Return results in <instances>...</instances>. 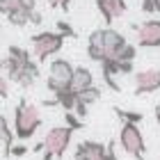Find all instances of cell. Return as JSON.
Wrapping results in <instances>:
<instances>
[{
  "instance_id": "obj_9",
  "label": "cell",
  "mask_w": 160,
  "mask_h": 160,
  "mask_svg": "<svg viewBox=\"0 0 160 160\" xmlns=\"http://www.w3.org/2000/svg\"><path fill=\"white\" fill-rule=\"evenodd\" d=\"M108 144L103 142H94V140H82L73 151L76 160H103Z\"/></svg>"
},
{
  "instance_id": "obj_17",
  "label": "cell",
  "mask_w": 160,
  "mask_h": 160,
  "mask_svg": "<svg viewBox=\"0 0 160 160\" xmlns=\"http://www.w3.org/2000/svg\"><path fill=\"white\" fill-rule=\"evenodd\" d=\"M114 114L121 119V123H137L140 126V121L144 119L142 112H130V110H121V108H114Z\"/></svg>"
},
{
  "instance_id": "obj_8",
  "label": "cell",
  "mask_w": 160,
  "mask_h": 160,
  "mask_svg": "<svg viewBox=\"0 0 160 160\" xmlns=\"http://www.w3.org/2000/svg\"><path fill=\"white\" fill-rule=\"evenodd\" d=\"M96 9L101 12L103 21L108 23V28H110L112 21H117L126 14L128 5H126V0H96Z\"/></svg>"
},
{
  "instance_id": "obj_26",
  "label": "cell",
  "mask_w": 160,
  "mask_h": 160,
  "mask_svg": "<svg viewBox=\"0 0 160 160\" xmlns=\"http://www.w3.org/2000/svg\"><path fill=\"white\" fill-rule=\"evenodd\" d=\"M133 73V62H119V76Z\"/></svg>"
},
{
  "instance_id": "obj_1",
  "label": "cell",
  "mask_w": 160,
  "mask_h": 160,
  "mask_svg": "<svg viewBox=\"0 0 160 160\" xmlns=\"http://www.w3.org/2000/svg\"><path fill=\"white\" fill-rule=\"evenodd\" d=\"M14 137L18 142H25L30 137L37 135V130L41 128V112L34 103H28L25 98L18 101V105L14 108Z\"/></svg>"
},
{
  "instance_id": "obj_12",
  "label": "cell",
  "mask_w": 160,
  "mask_h": 160,
  "mask_svg": "<svg viewBox=\"0 0 160 160\" xmlns=\"http://www.w3.org/2000/svg\"><path fill=\"white\" fill-rule=\"evenodd\" d=\"M89 87H94V73L87 67H76L73 69V78H71V87L69 89L73 94H80L85 89H89Z\"/></svg>"
},
{
  "instance_id": "obj_5",
  "label": "cell",
  "mask_w": 160,
  "mask_h": 160,
  "mask_svg": "<svg viewBox=\"0 0 160 160\" xmlns=\"http://www.w3.org/2000/svg\"><path fill=\"white\" fill-rule=\"evenodd\" d=\"M119 144H121V149L126 151L130 158L144 160V153H147V142H144V135H142V130H140L137 123H121Z\"/></svg>"
},
{
  "instance_id": "obj_7",
  "label": "cell",
  "mask_w": 160,
  "mask_h": 160,
  "mask_svg": "<svg viewBox=\"0 0 160 160\" xmlns=\"http://www.w3.org/2000/svg\"><path fill=\"white\" fill-rule=\"evenodd\" d=\"M135 96L153 94L160 89V69H142L135 73Z\"/></svg>"
},
{
  "instance_id": "obj_29",
  "label": "cell",
  "mask_w": 160,
  "mask_h": 160,
  "mask_svg": "<svg viewBox=\"0 0 160 160\" xmlns=\"http://www.w3.org/2000/svg\"><path fill=\"white\" fill-rule=\"evenodd\" d=\"M153 114H156V121H158V123H160V103H158V105H156V110H153Z\"/></svg>"
},
{
  "instance_id": "obj_30",
  "label": "cell",
  "mask_w": 160,
  "mask_h": 160,
  "mask_svg": "<svg viewBox=\"0 0 160 160\" xmlns=\"http://www.w3.org/2000/svg\"><path fill=\"white\" fill-rule=\"evenodd\" d=\"M153 9H156V14H160V0H153Z\"/></svg>"
},
{
  "instance_id": "obj_16",
  "label": "cell",
  "mask_w": 160,
  "mask_h": 160,
  "mask_svg": "<svg viewBox=\"0 0 160 160\" xmlns=\"http://www.w3.org/2000/svg\"><path fill=\"white\" fill-rule=\"evenodd\" d=\"M98 98H101V89H98L96 85L78 94V103H82V105H87V108H89V105H94V103H96Z\"/></svg>"
},
{
  "instance_id": "obj_10",
  "label": "cell",
  "mask_w": 160,
  "mask_h": 160,
  "mask_svg": "<svg viewBox=\"0 0 160 160\" xmlns=\"http://www.w3.org/2000/svg\"><path fill=\"white\" fill-rule=\"evenodd\" d=\"M128 43V39L123 37L119 30H114V28H103V46H105V55L108 60H114L117 53Z\"/></svg>"
},
{
  "instance_id": "obj_24",
  "label": "cell",
  "mask_w": 160,
  "mask_h": 160,
  "mask_svg": "<svg viewBox=\"0 0 160 160\" xmlns=\"http://www.w3.org/2000/svg\"><path fill=\"white\" fill-rule=\"evenodd\" d=\"M28 153V147L25 144H14L12 151H9V158H23Z\"/></svg>"
},
{
  "instance_id": "obj_13",
  "label": "cell",
  "mask_w": 160,
  "mask_h": 160,
  "mask_svg": "<svg viewBox=\"0 0 160 160\" xmlns=\"http://www.w3.org/2000/svg\"><path fill=\"white\" fill-rule=\"evenodd\" d=\"M39 78H41L39 62H37V60H30L23 69H21V73H18V78H16V85H18V87H23V89H30V87L37 82Z\"/></svg>"
},
{
  "instance_id": "obj_18",
  "label": "cell",
  "mask_w": 160,
  "mask_h": 160,
  "mask_svg": "<svg viewBox=\"0 0 160 160\" xmlns=\"http://www.w3.org/2000/svg\"><path fill=\"white\" fill-rule=\"evenodd\" d=\"M135 57H137V46H135V43H126V46L117 53L114 60H117V62H135Z\"/></svg>"
},
{
  "instance_id": "obj_28",
  "label": "cell",
  "mask_w": 160,
  "mask_h": 160,
  "mask_svg": "<svg viewBox=\"0 0 160 160\" xmlns=\"http://www.w3.org/2000/svg\"><path fill=\"white\" fill-rule=\"evenodd\" d=\"M142 12H144V14H156V9H153V0H142Z\"/></svg>"
},
{
  "instance_id": "obj_19",
  "label": "cell",
  "mask_w": 160,
  "mask_h": 160,
  "mask_svg": "<svg viewBox=\"0 0 160 160\" xmlns=\"http://www.w3.org/2000/svg\"><path fill=\"white\" fill-rule=\"evenodd\" d=\"M55 32H60L64 39H69V37H73V39H76V37H78V32L67 23V21H57V23H55Z\"/></svg>"
},
{
  "instance_id": "obj_27",
  "label": "cell",
  "mask_w": 160,
  "mask_h": 160,
  "mask_svg": "<svg viewBox=\"0 0 160 160\" xmlns=\"http://www.w3.org/2000/svg\"><path fill=\"white\" fill-rule=\"evenodd\" d=\"M30 23H32V25H41V23H43V16H41L39 9H34V12L30 14Z\"/></svg>"
},
{
  "instance_id": "obj_11",
  "label": "cell",
  "mask_w": 160,
  "mask_h": 160,
  "mask_svg": "<svg viewBox=\"0 0 160 160\" xmlns=\"http://www.w3.org/2000/svg\"><path fill=\"white\" fill-rule=\"evenodd\" d=\"M87 57L92 62H98V64H103L108 60L105 46H103V28H98V30H94L89 34V39H87Z\"/></svg>"
},
{
  "instance_id": "obj_21",
  "label": "cell",
  "mask_w": 160,
  "mask_h": 160,
  "mask_svg": "<svg viewBox=\"0 0 160 160\" xmlns=\"http://www.w3.org/2000/svg\"><path fill=\"white\" fill-rule=\"evenodd\" d=\"M18 7H21V0H0V14H5V16Z\"/></svg>"
},
{
  "instance_id": "obj_25",
  "label": "cell",
  "mask_w": 160,
  "mask_h": 160,
  "mask_svg": "<svg viewBox=\"0 0 160 160\" xmlns=\"http://www.w3.org/2000/svg\"><path fill=\"white\" fill-rule=\"evenodd\" d=\"M103 160H119V158H117V153H114V142H112V140L108 142V149H105Z\"/></svg>"
},
{
  "instance_id": "obj_6",
  "label": "cell",
  "mask_w": 160,
  "mask_h": 160,
  "mask_svg": "<svg viewBox=\"0 0 160 160\" xmlns=\"http://www.w3.org/2000/svg\"><path fill=\"white\" fill-rule=\"evenodd\" d=\"M137 32V46L142 48H160V18H149L140 25H133Z\"/></svg>"
},
{
  "instance_id": "obj_2",
  "label": "cell",
  "mask_w": 160,
  "mask_h": 160,
  "mask_svg": "<svg viewBox=\"0 0 160 160\" xmlns=\"http://www.w3.org/2000/svg\"><path fill=\"white\" fill-rule=\"evenodd\" d=\"M73 128L69 126H53L43 137V160H60L67 153L71 140H73Z\"/></svg>"
},
{
  "instance_id": "obj_15",
  "label": "cell",
  "mask_w": 160,
  "mask_h": 160,
  "mask_svg": "<svg viewBox=\"0 0 160 160\" xmlns=\"http://www.w3.org/2000/svg\"><path fill=\"white\" fill-rule=\"evenodd\" d=\"M7 21L14 28H25V25H30V14L23 12V9H14V12L7 14Z\"/></svg>"
},
{
  "instance_id": "obj_31",
  "label": "cell",
  "mask_w": 160,
  "mask_h": 160,
  "mask_svg": "<svg viewBox=\"0 0 160 160\" xmlns=\"http://www.w3.org/2000/svg\"><path fill=\"white\" fill-rule=\"evenodd\" d=\"M0 34H2V25H0Z\"/></svg>"
},
{
  "instance_id": "obj_23",
  "label": "cell",
  "mask_w": 160,
  "mask_h": 160,
  "mask_svg": "<svg viewBox=\"0 0 160 160\" xmlns=\"http://www.w3.org/2000/svg\"><path fill=\"white\" fill-rule=\"evenodd\" d=\"M46 2L53 7V9H62V12H69V7L73 0H46Z\"/></svg>"
},
{
  "instance_id": "obj_4",
  "label": "cell",
  "mask_w": 160,
  "mask_h": 160,
  "mask_svg": "<svg viewBox=\"0 0 160 160\" xmlns=\"http://www.w3.org/2000/svg\"><path fill=\"white\" fill-rule=\"evenodd\" d=\"M73 64L69 60H53L48 64V78H46V87L50 94H57V92H64L71 87V78H73Z\"/></svg>"
},
{
  "instance_id": "obj_3",
  "label": "cell",
  "mask_w": 160,
  "mask_h": 160,
  "mask_svg": "<svg viewBox=\"0 0 160 160\" xmlns=\"http://www.w3.org/2000/svg\"><path fill=\"white\" fill-rule=\"evenodd\" d=\"M32 41V55L37 57V62H46L48 57L57 55L64 46V39L60 32H50V30H43V32H37L30 37Z\"/></svg>"
},
{
  "instance_id": "obj_22",
  "label": "cell",
  "mask_w": 160,
  "mask_h": 160,
  "mask_svg": "<svg viewBox=\"0 0 160 160\" xmlns=\"http://www.w3.org/2000/svg\"><path fill=\"white\" fill-rule=\"evenodd\" d=\"M7 96H9V80L5 78L2 62H0V98H7Z\"/></svg>"
},
{
  "instance_id": "obj_20",
  "label": "cell",
  "mask_w": 160,
  "mask_h": 160,
  "mask_svg": "<svg viewBox=\"0 0 160 160\" xmlns=\"http://www.w3.org/2000/svg\"><path fill=\"white\" fill-rule=\"evenodd\" d=\"M64 126H69V128H73V130H80V128H85V121L78 119L73 112H64Z\"/></svg>"
},
{
  "instance_id": "obj_14",
  "label": "cell",
  "mask_w": 160,
  "mask_h": 160,
  "mask_svg": "<svg viewBox=\"0 0 160 160\" xmlns=\"http://www.w3.org/2000/svg\"><path fill=\"white\" fill-rule=\"evenodd\" d=\"M14 128L9 126V121L5 119V114L0 112V142H2V156L5 158H9V151L14 147Z\"/></svg>"
}]
</instances>
